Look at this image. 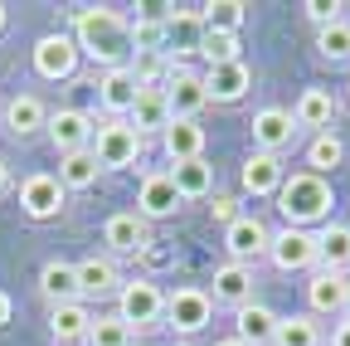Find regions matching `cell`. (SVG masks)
I'll list each match as a JSON object with an SVG mask.
<instances>
[{"instance_id": "obj_25", "label": "cell", "mask_w": 350, "mask_h": 346, "mask_svg": "<svg viewBox=\"0 0 350 346\" xmlns=\"http://www.w3.org/2000/svg\"><path fill=\"white\" fill-rule=\"evenodd\" d=\"M161 147L170 161H200L204 156V127L200 122H170L161 132Z\"/></svg>"}, {"instance_id": "obj_34", "label": "cell", "mask_w": 350, "mask_h": 346, "mask_svg": "<svg viewBox=\"0 0 350 346\" xmlns=\"http://www.w3.org/2000/svg\"><path fill=\"white\" fill-rule=\"evenodd\" d=\"M88 346H131V327L117 312H98L88 327Z\"/></svg>"}, {"instance_id": "obj_28", "label": "cell", "mask_w": 350, "mask_h": 346, "mask_svg": "<svg viewBox=\"0 0 350 346\" xmlns=\"http://www.w3.org/2000/svg\"><path fill=\"white\" fill-rule=\"evenodd\" d=\"M317 264L331 269V273L350 269V225H326L317 234Z\"/></svg>"}, {"instance_id": "obj_23", "label": "cell", "mask_w": 350, "mask_h": 346, "mask_svg": "<svg viewBox=\"0 0 350 346\" xmlns=\"http://www.w3.org/2000/svg\"><path fill=\"white\" fill-rule=\"evenodd\" d=\"M345 293H350V278L345 273H331V269H317L312 283H306V302H312V312H345Z\"/></svg>"}, {"instance_id": "obj_41", "label": "cell", "mask_w": 350, "mask_h": 346, "mask_svg": "<svg viewBox=\"0 0 350 346\" xmlns=\"http://www.w3.org/2000/svg\"><path fill=\"white\" fill-rule=\"evenodd\" d=\"M331 346H350V317L331 327Z\"/></svg>"}, {"instance_id": "obj_6", "label": "cell", "mask_w": 350, "mask_h": 346, "mask_svg": "<svg viewBox=\"0 0 350 346\" xmlns=\"http://www.w3.org/2000/svg\"><path fill=\"white\" fill-rule=\"evenodd\" d=\"M268 244H273V234H268V225L258 220V214H239V220L224 230V249H229V264H243V269H253L262 254H268Z\"/></svg>"}, {"instance_id": "obj_26", "label": "cell", "mask_w": 350, "mask_h": 346, "mask_svg": "<svg viewBox=\"0 0 350 346\" xmlns=\"http://www.w3.org/2000/svg\"><path fill=\"white\" fill-rule=\"evenodd\" d=\"M170 181H175V190H180V200H204V195H214V166L204 156L200 161H175Z\"/></svg>"}, {"instance_id": "obj_1", "label": "cell", "mask_w": 350, "mask_h": 346, "mask_svg": "<svg viewBox=\"0 0 350 346\" xmlns=\"http://www.w3.org/2000/svg\"><path fill=\"white\" fill-rule=\"evenodd\" d=\"M73 45H78V54H88L103 73L107 69H126L131 64V20H122L117 10H107V5H83L78 15H73Z\"/></svg>"}, {"instance_id": "obj_39", "label": "cell", "mask_w": 350, "mask_h": 346, "mask_svg": "<svg viewBox=\"0 0 350 346\" xmlns=\"http://www.w3.org/2000/svg\"><path fill=\"white\" fill-rule=\"evenodd\" d=\"M209 214L229 230V225L239 220V200H234V195H209Z\"/></svg>"}, {"instance_id": "obj_36", "label": "cell", "mask_w": 350, "mask_h": 346, "mask_svg": "<svg viewBox=\"0 0 350 346\" xmlns=\"http://www.w3.org/2000/svg\"><path fill=\"white\" fill-rule=\"evenodd\" d=\"M131 49L137 54H165V20L142 15L137 25H131Z\"/></svg>"}, {"instance_id": "obj_32", "label": "cell", "mask_w": 350, "mask_h": 346, "mask_svg": "<svg viewBox=\"0 0 350 346\" xmlns=\"http://www.w3.org/2000/svg\"><path fill=\"white\" fill-rule=\"evenodd\" d=\"M273 346H321V327H317V317H306V312L282 317L278 332H273Z\"/></svg>"}, {"instance_id": "obj_22", "label": "cell", "mask_w": 350, "mask_h": 346, "mask_svg": "<svg viewBox=\"0 0 350 346\" xmlns=\"http://www.w3.org/2000/svg\"><path fill=\"white\" fill-rule=\"evenodd\" d=\"M214 302H224V308H248L253 302V269L243 264H224V269H214Z\"/></svg>"}, {"instance_id": "obj_35", "label": "cell", "mask_w": 350, "mask_h": 346, "mask_svg": "<svg viewBox=\"0 0 350 346\" xmlns=\"http://www.w3.org/2000/svg\"><path fill=\"white\" fill-rule=\"evenodd\" d=\"M317 54L331 64H350V20H336L317 34Z\"/></svg>"}, {"instance_id": "obj_42", "label": "cell", "mask_w": 350, "mask_h": 346, "mask_svg": "<svg viewBox=\"0 0 350 346\" xmlns=\"http://www.w3.org/2000/svg\"><path fill=\"white\" fill-rule=\"evenodd\" d=\"M10 312H15V302H10L5 288H0V327H10Z\"/></svg>"}, {"instance_id": "obj_3", "label": "cell", "mask_w": 350, "mask_h": 346, "mask_svg": "<svg viewBox=\"0 0 350 346\" xmlns=\"http://www.w3.org/2000/svg\"><path fill=\"white\" fill-rule=\"evenodd\" d=\"M142 147H146V137H142L126 117H107V122H98V127H93V156H98V166H103V171L137 166Z\"/></svg>"}, {"instance_id": "obj_12", "label": "cell", "mask_w": 350, "mask_h": 346, "mask_svg": "<svg viewBox=\"0 0 350 346\" xmlns=\"http://www.w3.org/2000/svg\"><path fill=\"white\" fill-rule=\"evenodd\" d=\"M64 186L59 176H44V171H34V176L20 181V210L29 214V220H54V214L64 210Z\"/></svg>"}, {"instance_id": "obj_29", "label": "cell", "mask_w": 350, "mask_h": 346, "mask_svg": "<svg viewBox=\"0 0 350 346\" xmlns=\"http://www.w3.org/2000/svg\"><path fill=\"white\" fill-rule=\"evenodd\" d=\"M98 176H103V166H98L93 147L73 151V156H59V186L64 190H88V186H98Z\"/></svg>"}, {"instance_id": "obj_24", "label": "cell", "mask_w": 350, "mask_h": 346, "mask_svg": "<svg viewBox=\"0 0 350 346\" xmlns=\"http://www.w3.org/2000/svg\"><path fill=\"white\" fill-rule=\"evenodd\" d=\"M292 117H297V127H317V137H321V132H331V127H336V98H331L326 88H301Z\"/></svg>"}, {"instance_id": "obj_8", "label": "cell", "mask_w": 350, "mask_h": 346, "mask_svg": "<svg viewBox=\"0 0 350 346\" xmlns=\"http://www.w3.org/2000/svg\"><path fill=\"white\" fill-rule=\"evenodd\" d=\"M297 117L287 108H262L253 117V151H268V156H282L292 142H297Z\"/></svg>"}, {"instance_id": "obj_45", "label": "cell", "mask_w": 350, "mask_h": 346, "mask_svg": "<svg viewBox=\"0 0 350 346\" xmlns=\"http://www.w3.org/2000/svg\"><path fill=\"white\" fill-rule=\"evenodd\" d=\"M214 346H243V341H239V336H234V341H214Z\"/></svg>"}, {"instance_id": "obj_5", "label": "cell", "mask_w": 350, "mask_h": 346, "mask_svg": "<svg viewBox=\"0 0 350 346\" xmlns=\"http://www.w3.org/2000/svg\"><path fill=\"white\" fill-rule=\"evenodd\" d=\"M161 93H165L170 122H195L200 108L209 103V93H204V73H190V69H170V78H165Z\"/></svg>"}, {"instance_id": "obj_15", "label": "cell", "mask_w": 350, "mask_h": 346, "mask_svg": "<svg viewBox=\"0 0 350 346\" xmlns=\"http://www.w3.org/2000/svg\"><path fill=\"white\" fill-rule=\"evenodd\" d=\"M175 210H180V190H175L170 171H156V176H146L142 190H137V214L151 225V220H170Z\"/></svg>"}, {"instance_id": "obj_10", "label": "cell", "mask_w": 350, "mask_h": 346, "mask_svg": "<svg viewBox=\"0 0 350 346\" xmlns=\"http://www.w3.org/2000/svg\"><path fill=\"white\" fill-rule=\"evenodd\" d=\"M137 98H142V78H137V69H107L103 78H98V103H103V112L107 117H131V108H137Z\"/></svg>"}, {"instance_id": "obj_46", "label": "cell", "mask_w": 350, "mask_h": 346, "mask_svg": "<svg viewBox=\"0 0 350 346\" xmlns=\"http://www.w3.org/2000/svg\"><path fill=\"white\" fill-rule=\"evenodd\" d=\"M345 103H350V78H345Z\"/></svg>"}, {"instance_id": "obj_40", "label": "cell", "mask_w": 350, "mask_h": 346, "mask_svg": "<svg viewBox=\"0 0 350 346\" xmlns=\"http://www.w3.org/2000/svg\"><path fill=\"white\" fill-rule=\"evenodd\" d=\"M142 258H146V269H165V264H170V258H175V254H170L165 244H156V239H151V244L142 249Z\"/></svg>"}, {"instance_id": "obj_9", "label": "cell", "mask_w": 350, "mask_h": 346, "mask_svg": "<svg viewBox=\"0 0 350 346\" xmlns=\"http://www.w3.org/2000/svg\"><path fill=\"white\" fill-rule=\"evenodd\" d=\"M78 45H73V34H39L34 39V73L39 78H73L78 69Z\"/></svg>"}, {"instance_id": "obj_19", "label": "cell", "mask_w": 350, "mask_h": 346, "mask_svg": "<svg viewBox=\"0 0 350 346\" xmlns=\"http://www.w3.org/2000/svg\"><path fill=\"white\" fill-rule=\"evenodd\" d=\"M93 308L88 302H59V308H49V336L73 346V341H88V327H93Z\"/></svg>"}, {"instance_id": "obj_44", "label": "cell", "mask_w": 350, "mask_h": 346, "mask_svg": "<svg viewBox=\"0 0 350 346\" xmlns=\"http://www.w3.org/2000/svg\"><path fill=\"white\" fill-rule=\"evenodd\" d=\"M5 25H10V5H0V34H5Z\"/></svg>"}, {"instance_id": "obj_47", "label": "cell", "mask_w": 350, "mask_h": 346, "mask_svg": "<svg viewBox=\"0 0 350 346\" xmlns=\"http://www.w3.org/2000/svg\"><path fill=\"white\" fill-rule=\"evenodd\" d=\"M345 308H350V293H345Z\"/></svg>"}, {"instance_id": "obj_2", "label": "cell", "mask_w": 350, "mask_h": 346, "mask_svg": "<svg viewBox=\"0 0 350 346\" xmlns=\"http://www.w3.org/2000/svg\"><path fill=\"white\" fill-rule=\"evenodd\" d=\"M336 195H331V181L317 176V171H297V176L282 181L278 190V210H282V220L287 230H306V225H321L326 214H331Z\"/></svg>"}, {"instance_id": "obj_21", "label": "cell", "mask_w": 350, "mask_h": 346, "mask_svg": "<svg viewBox=\"0 0 350 346\" xmlns=\"http://www.w3.org/2000/svg\"><path fill=\"white\" fill-rule=\"evenodd\" d=\"M78 288H83V297H107V293H122V269H117V258H83L78 264Z\"/></svg>"}, {"instance_id": "obj_13", "label": "cell", "mask_w": 350, "mask_h": 346, "mask_svg": "<svg viewBox=\"0 0 350 346\" xmlns=\"http://www.w3.org/2000/svg\"><path fill=\"white\" fill-rule=\"evenodd\" d=\"M268 258H273V269H282V273L317 269V234H306V230H282V234H273Z\"/></svg>"}, {"instance_id": "obj_20", "label": "cell", "mask_w": 350, "mask_h": 346, "mask_svg": "<svg viewBox=\"0 0 350 346\" xmlns=\"http://www.w3.org/2000/svg\"><path fill=\"white\" fill-rule=\"evenodd\" d=\"M278 322H282V317H278L273 308H262L258 297L248 302V308H239V312H234V332H239V341H243V346H262V341L273 346Z\"/></svg>"}, {"instance_id": "obj_38", "label": "cell", "mask_w": 350, "mask_h": 346, "mask_svg": "<svg viewBox=\"0 0 350 346\" xmlns=\"http://www.w3.org/2000/svg\"><path fill=\"white\" fill-rule=\"evenodd\" d=\"M301 10H306V20H317V25L326 29V25H336V20H340V10H345V5H340V0H306Z\"/></svg>"}, {"instance_id": "obj_17", "label": "cell", "mask_w": 350, "mask_h": 346, "mask_svg": "<svg viewBox=\"0 0 350 346\" xmlns=\"http://www.w3.org/2000/svg\"><path fill=\"white\" fill-rule=\"evenodd\" d=\"M39 293L49 297V308H59V302H83V288H78V264L49 258V264L39 269Z\"/></svg>"}, {"instance_id": "obj_30", "label": "cell", "mask_w": 350, "mask_h": 346, "mask_svg": "<svg viewBox=\"0 0 350 346\" xmlns=\"http://www.w3.org/2000/svg\"><path fill=\"white\" fill-rule=\"evenodd\" d=\"M137 132L146 137V132H165L170 127V108H165V93L161 88H142V98H137V108H131V117H126Z\"/></svg>"}, {"instance_id": "obj_16", "label": "cell", "mask_w": 350, "mask_h": 346, "mask_svg": "<svg viewBox=\"0 0 350 346\" xmlns=\"http://www.w3.org/2000/svg\"><path fill=\"white\" fill-rule=\"evenodd\" d=\"M248 83H253V73H248L243 59L204 69V93H209V103H239V98L248 93Z\"/></svg>"}, {"instance_id": "obj_7", "label": "cell", "mask_w": 350, "mask_h": 346, "mask_svg": "<svg viewBox=\"0 0 350 346\" xmlns=\"http://www.w3.org/2000/svg\"><path fill=\"white\" fill-rule=\"evenodd\" d=\"M93 117H88L83 108H59V112H49V142H54V151L59 156H73V151H88L93 147Z\"/></svg>"}, {"instance_id": "obj_11", "label": "cell", "mask_w": 350, "mask_h": 346, "mask_svg": "<svg viewBox=\"0 0 350 346\" xmlns=\"http://www.w3.org/2000/svg\"><path fill=\"white\" fill-rule=\"evenodd\" d=\"M209 312H214V297L204 293V288H175L170 297H165V317H170V327L175 332H204V322H209Z\"/></svg>"}, {"instance_id": "obj_33", "label": "cell", "mask_w": 350, "mask_h": 346, "mask_svg": "<svg viewBox=\"0 0 350 346\" xmlns=\"http://www.w3.org/2000/svg\"><path fill=\"white\" fill-rule=\"evenodd\" d=\"M340 161H345V142H340L336 132H321V137H312V147H306V166H312L317 176L336 171Z\"/></svg>"}, {"instance_id": "obj_4", "label": "cell", "mask_w": 350, "mask_h": 346, "mask_svg": "<svg viewBox=\"0 0 350 346\" xmlns=\"http://www.w3.org/2000/svg\"><path fill=\"white\" fill-rule=\"evenodd\" d=\"M117 317L137 332V327H156L161 317H165V293L151 283V278H131V283H122V293H117Z\"/></svg>"}, {"instance_id": "obj_37", "label": "cell", "mask_w": 350, "mask_h": 346, "mask_svg": "<svg viewBox=\"0 0 350 346\" xmlns=\"http://www.w3.org/2000/svg\"><path fill=\"white\" fill-rule=\"evenodd\" d=\"M200 54H204V64H209V69H214V64H234V59H239V34L204 29V39H200Z\"/></svg>"}, {"instance_id": "obj_43", "label": "cell", "mask_w": 350, "mask_h": 346, "mask_svg": "<svg viewBox=\"0 0 350 346\" xmlns=\"http://www.w3.org/2000/svg\"><path fill=\"white\" fill-rule=\"evenodd\" d=\"M5 186H10V166H5V161H0V190H5Z\"/></svg>"}, {"instance_id": "obj_31", "label": "cell", "mask_w": 350, "mask_h": 346, "mask_svg": "<svg viewBox=\"0 0 350 346\" xmlns=\"http://www.w3.org/2000/svg\"><path fill=\"white\" fill-rule=\"evenodd\" d=\"M243 20H248L243 0H209V5H200V25L204 29H219V34H239Z\"/></svg>"}, {"instance_id": "obj_14", "label": "cell", "mask_w": 350, "mask_h": 346, "mask_svg": "<svg viewBox=\"0 0 350 346\" xmlns=\"http://www.w3.org/2000/svg\"><path fill=\"white\" fill-rule=\"evenodd\" d=\"M103 244H107V258L142 254V249L151 244V234H146V220H142L137 210H122V214H112V220L103 225Z\"/></svg>"}, {"instance_id": "obj_27", "label": "cell", "mask_w": 350, "mask_h": 346, "mask_svg": "<svg viewBox=\"0 0 350 346\" xmlns=\"http://www.w3.org/2000/svg\"><path fill=\"white\" fill-rule=\"evenodd\" d=\"M5 127L15 137H34L39 127H49V112H44V103L34 93H20V98L5 103Z\"/></svg>"}, {"instance_id": "obj_18", "label": "cell", "mask_w": 350, "mask_h": 346, "mask_svg": "<svg viewBox=\"0 0 350 346\" xmlns=\"http://www.w3.org/2000/svg\"><path fill=\"white\" fill-rule=\"evenodd\" d=\"M282 161L278 156H268V151H253L248 161H243V171H239V186L248 190V195H278L282 190Z\"/></svg>"}]
</instances>
